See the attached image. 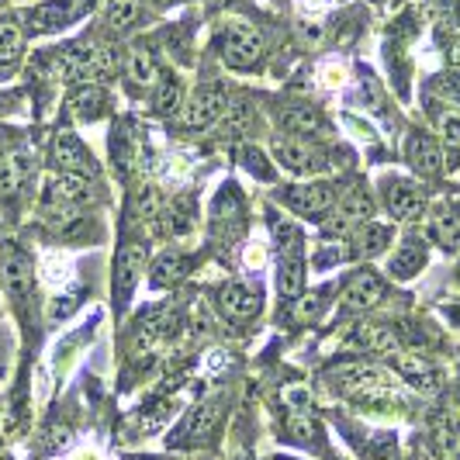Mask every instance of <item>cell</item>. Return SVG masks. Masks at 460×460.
<instances>
[{"label":"cell","mask_w":460,"mask_h":460,"mask_svg":"<svg viewBox=\"0 0 460 460\" xmlns=\"http://www.w3.org/2000/svg\"><path fill=\"white\" fill-rule=\"evenodd\" d=\"M35 163L28 153H11L0 160V198H14L28 181H31Z\"/></svg>","instance_id":"e0dca14e"},{"label":"cell","mask_w":460,"mask_h":460,"mask_svg":"<svg viewBox=\"0 0 460 460\" xmlns=\"http://www.w3.org/2000/svg\"><path fill=\"white\" fill-rule=\"evenodd\" d=\"M280 201L291 208L295 215L305 218H323L336 208V187L332 184H298V187H284L280 190Z\"/></svg>","instance_id":"277c9868"},{"label":"cell","mask_w":460,"mask_h":460,"mask_svg":"<svg viewBox=\"0 0 460 460\" xmlns=\"http://www.w3.org/2000/svg\"><path fill=\"white\" fill-rule=\"evenodd\" d=\"M280 128H284V136H295L301 142H323L329 136V121L323 118L319 108H312V104H284L280 111Z\"/></svg>","instance_id":"5b68a950"},{"label":"cell","mask_w":460,"mask_h":460,"mask_svg":"<svg viewBox=\"0 0 460 460\" xmlns=\"http://www.w3.org/2000/svg\"><path fill=\"white\" fill-rule=\"evenodd\" d=\"M52 163L63 170V173H84V177H93V160L87 153V146L73 132H59L56 142H52Z\"/></svg>","instance_id":"30bf717a"},{"label":"cell","mask_w":460,"mask_h":460,"mask_svg":"<svg viewBox=\"0 0 460 460\" xmlns=\"http://www.w3.org/2000/svg\"><path fill=\"white\" fill-rule=\"evenodd\" d=\"M49 201H66V205H91L93 198V184L91 177H84V173H63V177H56L52 184H49Z\"/></svg>","instance_id":"9a60e30c"},{"label":"cell","mask_w":460,"mask_h":460,"mask_svg":"<svg viewBox=\"0 0 460 460\" xmlns=\"http://www.w3.org/2000/svg\"><path fill=\"white\" fill-rule=\"evenodd\" d=\"M177 108H184V93H181V80L173 76H163L156 84V93H153V115L170 118Z\"/></svg>","instance_id":"484cf974"},{"label":"cell","mask_w":460,"mask_h":460,"mask_svg":"<svg viewBox=\"0 0 460 460\" xmlns=\"http://www.w3.org/2000/svg\"><path fill=\"white\" fill-rule=\"evenodd\" d=\"M392 243V226H377V222H364V229H360V235H357V253H381L385 246Z\"/></svg>","instance_id":"83f0119b"},{"label":"cell","mask_w":460,"mask_h":460,"mask_svg":"<svg viewBox=\"0 0 460 460\" xmlns=\"http://www.w3.org/2000/svg\"><path fill=\"white\" fill-rule=\"evenodd\" d=\"M218 52L232 69H253L263 56L260 31L246 22H229L218 35Z\"/></svg>","instance_id":"6da1fadb"},{"label":"cell","mask_w":460,"mask_h":460,"mask_svg":"<svg viewBox=\"0 0 460 460\" xmlns=\"http://www.w3.org/2000/svg\"><path fill=\"white\" fill-rule=\"evenodd\" d=\"M69 18H76V7H73L69 0H49V4L35 7V11L28 14V28H31V31H56V28H63Z\"/></svg>","instance_id":"ffe728a7"},{"label":"cell","mask_w":460,"mask_h":460,"mask_svg":"<svg viewBox=\"0 0 460 460\" xmlns=\"http://www.w3.org/2000/svg\"><path fill=\"white\" fill-rule=\"evenodd\" d=\"M429 235L437 239L443 250L457 253L460 250V211H450V208H439L429 222Z\"/></svg>","instance_id":"7402d4cb"},{"label":"cell","mask_w":460,"mask_h":460,"mask_svg":"<svg viewBox=\"0 0 460 460\" xmlns=\"http://www.w3.org/2000/svg\"><path fill=\"white\" fill-rule=\"evenodd\" d=\"M128 76L136 87H156L160 80V63H156V52L149 46H136L128 52Z\"/></svg>","instance_id":"44dd1931"},{"label":"cell","mask_w":460,"mask_h":460,"mask_svg":"<svg viewBox=\"0 0 460 460\" xmlns=\"http://www.w3.org/2000/svg\"><path fill=\"white\" fill-rule=\"evenodd\" d=\"M385 205H388V211H392L394 218L415 222V218H422V211H426V190L419 184H409V181H388Z\"/></svg>","instance_id":"9c48e42d"},{"label":"cell","mask_w":460,"mask_h":460,"mask_svg":"<svg viewBox=\"0 0 460 460\" xmlns=\"http://www.w3.org/2000/svg\"><path fill=\"white\" fill-rule=\"evenodd\" d=\"M136 211H138V218H142V222H156V218L163 215L160 190H156V187H138Z\"/></svg>","instance_id":"1f68e13d"},{"label":"cell","mask_w":460,"mask_h":460,"mask_svg":"<svg viewBox=\"0 0 460 460\" xmlns=\"http://www.w3.org/2000/svg\"><path fill=\"white\" fill-rule=\"evenodd\" d=\"M138 18H142L138 0H111V7H108V24H115V28H132Z\"/></svg>","instance_id":"4dcf8cb0"},{"label":"cell","mask_w":460,"mask_h":460,"mask_svg":"<svg viewBox=\"0 0 460 460\" xmlns=\"http://www.w3.org/2000/svg\"><path fill=\"white\" fill-rule=\"evenodd\" d=\"M270 149H274V160L291 173H323L325 170V156H319L308 142L295 136H277Z\"/></svg>","instance_id":"8992f818"},{"label":"cell","mask_w":460,"mask_h":460,"mask_svg":"<svg viewBox=\"0 0 460 460\" xmlns=\"http://www.w3.org/2000/svg\"><path fill=\"white\" fill-rule=\"evenodd\" d=\"M226 108H229V101H226L222 84H208V87L194 93V101L184 108L181 125H184L187 132H205V128H211L218 118L226 115Z\"/></svg>","instance_id":"3957f363"},{"label":"cell","mask_w":460,"mask_h":460,"mask_svg":"<svg viewBox=\"0 0 460 460\" xmlns=\"http://www.w3.org/2000/svg\"><path fill=\"white\" fill-rule=\"evenodd\" d=\"M0 460H11V454H7V450H0Z\"/></svg>","instance_id":"60d3db41"},{"label":"cell","mask_w":460,"mask_h":460,"mask_svg":"<svg viewBox=\"0 0 460 460\" xmlns=\"http://www.w3.org/2000/svg\"><path fill=\"white\" fill-rule=\"evenodd\" d=\"M277 243H280V295L295 298L305 280V260H301V235L295 226L277 222Z\"/></svg>","instance_id":"7a4b0ae2"},{"label":"cell","mask_w":460,"mask_h":460,"mask_svg":"<svg viewBox=\"0 0 460 460\" xmlns=\"http://www.w3.org/2000/svg\"><path fill=\"white\" fill-rule=\"evenodd\" d=\"M156 4H160V7H170V4H177V0H156Z\"/></svg>","instance_id":"ab89813d"},{"label":"cell","mask_w":460,"mask_h":460,"mask_svg":"<svg viewBox=\"0 0 460 460\" xmlns=\"http://www.w3.org/2000/svg\"><path fill=\"white\" fill-rule=\"evenodd\" d=\"M115 160L118 166L132 163V128H128V121H118L115 128Z\"/></svg>","instance_id":"d6a6232c"},{"label":"cell","mask_w":460,"mask_h":460,"mask_svg":"<svg viewBox=\"0 0 460 460\" xmlns=\"http://www.w3.org/2000/svg\"><path fill=\"white\" fill-rule=\"evenodd\" d=\"M218 312H222L232 325H246L256 312H260V295L250 291L246 284L232 280V284H226V288L218 291Z\"/></svg>","instance_id":"ba28073f"},{"label":"cell","mask_w":460,"mask_h":460,"mask_svg":"<svg viewBox=\"0 0 460 460\" xmlns=\"http://www.w3.org/2000/svg\"><path fill=\"white\" fill-rule=\"evenodd\" d=\"M433 91H437L439 97H447V101L460 104V76H454V73H443V76H437V80H433Z\"/></svg>","instance_id":"e575fe53"},{"label":"cell","mask_w":460,"mask_h":460,"mask_svg":"<svg viewBox=\"0 0 460 460\" xmlns=\"http://www.w3.org/2000/svg\"><path fill=\"white\" fill-rule=\"evenodd\" d=\"M239 229H243V198L235 187H226L211 205V232L229 243L232 235H239Z\"/></svg>","instance_id":"8fae6325"},{"label":"cell","mask_w":460,"mask_h":460,"mask_svg":"<svg viewBox=\"0 0 460 460\" xmlns=\"http://www.w3.org/2000/svg\"><path fill=\"white\" fill-rule=\"evenodd\" d=\"M111 101H108V91L97 87V84H84L76 87V93L69 97V111L80 118V121H97L101 115H108Z\"/></svg>","instance_id":"ac0fdd59"},{"label":"cell","mask_w":460,"mask_h":460,"mask_svg":"<svg viewBox=\"0 0 460 460\" xmlns=\"http://www.w3.org/2000/svg\"><path fill=\"white\" fill-rule=\"evenodd\" d=\"M343 343L353 349V353H377V349H394V332L385 329V325H349V332L343 336Z\"/></svg>","instance_id":"5bb4252c"},{"label":"cell","mask_w":460,"mask_h":460,"mask_svg":"<svg viewBox=\"0 0 460 460\" xmlns=\"http://www.w3.org/2000/svg\"><path fill=\"white\" fill-rule=\"evenodd\" d=\"M22 28L14 22H0V66H11L22 56Z\"/></svg>","instance_id":"f546056e"},{"label":"cell","mask_w":460,"mask_h":460,"mask_svg":"<svg viewBox=\"0 0 460 460\" xmlns=\"http://www.w3.org/2000/svg\"><path fill=\"white\" fill-rule=\"evenodd\" d=\"M385 298H388V284L374 270H357L343 291V308L346 312H367V308H377Z\"/></svg>","instance_id":"52a82bcc"},{"label":"cell","mask_w":460,"mask_h":460,"mask_svg":"<svg viewBox=\"0 0 460 460\" xmlns=\"http://www.w3.org/2000/svg\"><path fill=\"white\" fill-rule=\"evenodd\" d=\"M190 270V260L184 253H163L156 256V263H153V270H149V280H153V288H170V284H177L181 277Z\"/></svg>","instance_id":"603a6c76"},{"label":"cell","mask_w":460,"mask_h":460,"mask_svg":"<svg viewBox=\"0 0 460 460\" xmlns=\"http://www.w3.org/2000/svg\"><path fill=\"white\" fill-rule=\"evenodd\" d=\"M394 364H398L402 377H405L409 385L422 388V392H429V388H433L437 374H433V364H429L426 357H419V353H398V357H394Z\"/></svg>","instance_id":"cb8c5ba5"},{"label":"cell","mask_w":460,"mask_h":460,"mask_svg":"<svg viewBox=\"0 0 460 460\" xmlns=\"http://www.w3.org/2000/svg\"><path fill=\"white\" fill-rule=\"evenodd\" d=\"M4 288H7V295L18 301V305L31 301L35 277H31V263H28V256L22 250H7L4 253Z\"/></svg>","instance_id":"4fadbf2b"},{"label":"cell","mask_w":460,"mask_h":460,"mask_svg":"<svg viewBox=\"0 0 460 460\" xmlns=\"http://www.w3.org/2000/svg\"><path fill=\"white\" fill-rule=\"evenodd\" d=\"M218 415H222V409H218V402L211 405H201V409H194V412L187 415V422L177 429V437H173V443H198V439H205L211 429H215V422H218Z\"/></svg>","instance_id":"d6986e66"},{"label":"cell","mask_w":460,"mask_h":460,"mask_svg":"<svg viewBox=\"0 0 460 460\" xmlns=\"http://www.w3.org/2000/svg\"><path fill=\"white\" fill-rule=\"evenodd\" d=\"M439 142L447 149V166H457L460 163V111H447L439 115Z\"/></svg>","instance_id":"4316f807"},{"label":"cell","mask_w":460,"mask_h":460,"mask_svg":"<svg viewBox=\"0 0 460 460\" xmlns=\"http://www.w3.org/2000/svg\"><path fill=\"white\" fill-rule=\"evenodd\" d=\"M73 460H101V457H97L93 450H84V454H76V457H73Z\"/></svg>","instance_id":"f35d334b"},{"label":"cell","mask_w":460,"mask_h":460,"mask_svg":"<svg viewBox=\"0 0 460 460\" xmlns=\"http://www.w3.org/2000/svg\"><path fill=\"white\" fill-rule=\"evenodd\" d=\"M243 160H246V166L253 170L256 177H267V181H270V166H263V156H260L256 149H243Z\"/></svg>","instance_id":"d590c367"},{"label":"cell","mask_w":460,"mask_h":460,"mask_svg":"<svg viewBox=\"0 0 460 460\" xmlns=\"http://www.w3.org/2000/svg\"><path fill=\"white\" fill-rule=\"evenodd\" d=\"M325 76H329L325 84H340V80H343V69H340V66H329V69H325Z\"/></svg>","instance_id":"74e56055"},{"label":"cell","mask_w":460,"mask_h":460,"mask_svg":"<svg viewBox=\"0 0 460 460\" xmlns=\"http://www.w3.org/2000/svg\"><path fill=\"white\" fill-rule=\"evenodd\" d=\"M450 59L460 66V22L454 24V39H450Z\"/></svg>","instance_id":"8d00e7d4"},{"label":"cell","mask_w":460,"mask_h":460,"mask_svg":"<svg viewBox=\"0 0 460 460\" xmlns=\"http://www.w3.org/2000/svg\"><path fill=\"white\" fill-rule=\"evenodd\" d=\"M288 433H291L295 439H301V443H315V439H319V422L312 419L308 405H301V409H291V412H288Z\"/></svg>","instance_id":"f1b7e54d"},{"label":"cell","mask_w":460,"mask_h":460,"mask_svg":"<svg viewBox=\"0 0 460 460\" xmlns=\"http://www.w3.org/2000/svg\"><path fill=\"white\" fill-rule=\"evenodd\" d=\"M142 260H146V246L132 239V243H125L121 246V253H118V270H115V295H118V308L125 305V295L132 291V284H136V274L138 267H142Z\"/></svg>","instance_id":"2e32d148"},{"label":"cell","mask_w":460,"mask_h":460,"mask_svg":"<svg viewBox=\"0 0 460 460\" xmlns=\"http://www.w3.org/2000/svg\"><path fill=\"white\" fill-rule=\"evenodd\" d=\"M422 267H426V246H422L419 239H409V243L392 256V263H388V270H392L394 277H402V280H405V277H415Z\"/></svg>","instance_id":"d4e9b609"},{"label":"cell","mask_w":460,"mask_h":460,"mask_svg":"<svg viewBox=\"0 0 460 460\" xmlns=\"http://www.w3.org/2000/svg\"><path fill=\"white\" fill-rule=\"evenodd\" d=\"M405 160L412 163V170L422 173V177H437L439 170H443L439 142L429 136V132H422V128L405 138Z\"/></svg>","instance_id":"7c38bea8"},{"label":"cell","mask_w":460,"mask_h":460,"mask_svg":"<svg viewBox=\"0 0 460 460\" xmlns=\"http://www.w3.org/2000/svg\"><path fill=\"white\" fill-rule=\"evenodd\" d=\"M323 308H325L323 295H308V298L298 301L295 319H298V323H312V319H319V315H323Z\"/></svg>","instance_id":"836d02e7"}]
</instances>
